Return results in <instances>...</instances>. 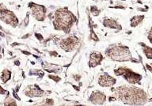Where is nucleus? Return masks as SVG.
Returning <instances> with one entry per match:
<instances>
[{
	"instance_id": "1",
	"label": "nucleus",
	"mask_w": 152,
	"mask_h": 106,
	"mask_svg": "<svg viewBox=\"0 0 152 106\" xmlns=\"http://www.w3.org/2000/svg\"><path fill=\"white\" fill-rule=\"evenodd\" d=\"M114 95L127 105H140L147 102V96L146 93L141 89L135 86H122L114 90Z\"/></svg>"
},
{
	"instance_id": "2",
	"label": "nucleus",
	"mask_w": 152,
	"mask_h": 106,
	"mask_svg": "<svg viewBox=\"0 0 152 106\" xmlns=\"http://www.w3.org/2000/svg\"><path fill=\"white\" fill-rule=\"evenodd\" d=\"M109 59L116 62H126L132 60L129 48L123 45H112L105 51Z\"/></svg>"
},
{
	"instance_id": "3",
	"label": "nucleus",
	"mask_w": 152,
	"mask_h": 106,
	"mask_svg": "<svg viewBox=\"0 0 152 106\" xmlns=\"http://www.w3.org/2000/svg\"><path fill=\"white\" fill-rule=\"evenodd\" d=\"M74 15L65 10H59L56 13L54 27L56 30H66L71 28L74 22Z\"/></svg>"
},
{
	"instance_id": "4",
	"label": "nucleus",
	"mask_w": 152,
	"mask_h": 106,
	"mask_svg": "<svg viewBox=\"0 0 152 106\" xmlns=\"http://www.w3.org/2000/svg\"><path fill=\"white\" fill-rule=\"evenodd\" d=\"M114 72L116 74V75L123 77L126 81H128V83H131V84L140 83L141 79H142V76L140 75V74L135 73L130 69L124 67H119L117 70H115Z\"/></svg>"
},
{
	"instance_id": "5",
	"label": "nucleus",
	"mask_w": 152,
	"mask_h": 106,
	"mask_svg": "<svg viewBox=\"0 0 152 106\" xmlns=\"http://www.w3.org/2000/svg\"><path fill=\"white\" fill-rule=\"evenodd\" d=\"M1 19L6 24L10 25L13 27H16L18 25V20L17 18L16 15L14 12L10 11L9 10L1 9Z\"/></svg>"
},
{
	"instance_id": "6",
	"label": "nucleus",
	"mask_w": 152,
	"mask_h": 106,
	"mask_svg": "<svg viewBox=\"0 0 152 106\" xmlns=\"http://www.w3.org/2000/svg\"><path fill=\"white\" fill-rule=\"evenodd\" d=\"M32 7V14L37 21H42L45 19V14H46V8L44 6L37 5L35 3H31Z\"/></svg>"
},
{
	"instance_id": "7",
	"label": "nucleus",
	"mask_w": 152,
	"mask_h": 106,
	"mask_svg": "<svg viewBox=\"0 0 152 106\" xmlns=\"http://www.w3.org/2000/svg\"><path fill=\"white\" fill-rule=\"evenodd\" d=\"M78 38L75 37H69L65 38L60 42V48L62 49L65 50L66 52H71L75 49L76 45L78 44Z\"/></svg>"
},
{
	"instance_id": "8",
	"label": "nucleus",
	"mask_w": 152,
	"mask_h": 106,
	"mask_svg": "<svg viewBox=\"0 0 152 106\" xmlns=\"http://www.w3.org/2000/svg\"><path fill=\"white\" fill-rule=\"evenodd\" d=\"M24 94L29 97H40L45 94V91H43L37 86H28L24 90Z\"/></svg>"
},
{
	"instance_id": "9",
	"label": "nucleus",
	"mask_w": 152,
	"mask_h": 106,
	"mask_svg": "<svg viewBox=\"0 0 152 106\" xmlns=\"http://www.w3.org/2000/svg\"><path fill=\"white\" fill-rule=\"evenodd\" d=\"M116 83V79L113 77L109 75L108 74L104 73V75L100 76L98 79V84L102 87H111Z\"/></svg>"
},
{
	"instance_id": "10",
	"label": "nucleus",
	"mask_w": 152,
	"mask_h": 106,
	"mask_svg": "<svg viewBox=\"0 0 152 106\" xmlns=\"http://www.w3.org/2000/svg\"><path fill=\"white\" fill-rule=\"evenodd\" d=\"M106 101V96L101 91H94L90 97V102L94 105H102Z\"/></svg>"
},
{
	"instance_id": "11",
	"label": "nucleus",
	"mask_w": 152,
	"mask_h": 106,
	"mask_svg": "<svg viewBox=\"0 0 152 106\" xmlns=\"http://www.w3.org/2000/svg\"><path fill=\"white\" fill-rule=\"evenodd\" d=\"M102 59H103V56H102V53H100L98 52H94L90 54V67H95L97 65H99L102 63Z\"/></svg>"
},
{
	"instance_id": "12",
	"label": "nucleus",
	"mask_w": 152,
	"mask_h": 106,
	"mask_svg": "<svg viewBox=\"0 0 152 106\" xmlns=\"http://www.w3.org/2000/svg\"><path fill=\"white\" fill-rule=\"evenodd\" d=\"M103 25H104V27H106V28L115 29H118V30H120V29H122L121 25H119L115 20L111 18L104 19V21H103Z\"/></svg>"
},
{
	"instance_id": "13",
	"label": "nucleus",
	"mask_w": 152,
	"mask_h": 106,
	"mask_svg": "<svg viewBox=\"0 0 152 106\" xmlns=\"http://www.w3.org/2000/svg\"><path fill=\"white\" fill-rule=\"evenodd\" d=\"M143 19H144L143 15H138V16L133 17L131 19V26L135 28L142 22Z\"/></svg>"
},
{
	"instance_id": "14",
	"label": "nucleus",
	"mask_w": 152,
	"mask_h": 106,
	"mask_svg": "<svg viewBox=\"0 0 152 106\" xmlns=\"http://www.w3.org/2000/svg\"><path fill=\"white\" fill-rule=\"evenodd\" d=\"M141 45V47H142V52L144 53V55L146 56L147 59H152V48L149 47V46H147V45H145V44H140Z\"/></svg>"
},
{
	"instance_id": "15",
	"label": "nucleus",
	"mask_w": 152,
	"mask_h": 106,
	"mask_svg": "<svg viewBox=\"0 0 152 106\" xmlns=\"http://www.w3.org/2000/svg\"><path fill=\"white\" fill-rule=\"evenodd\" d=\"M10 77H11V72L7 70V69H5L4 71L2 72V75H1V79H2V82L3 83H7L10 79Z\"/></svg>"
},
{
	"instance_id": "16",
	"label": "nucleus",
	"mask_w": 152,
	"mask_h": 106,
	"mask_svg": "<svg viewBox=\"0 0 152 106\" xmlns=\"http://www.w3.org/2000/svg\"><path fill=\"white\" fill-rule=\"evenodd\" d=\"M4 105H17V103L13 98L6 97V99H5L4 102Z\"/></svg>"
},
{
	"instance_id": "17",
	"label": "nucleus",
	"mask_w": 152,
	"mask_h": 106,
	"mask_svg": "<svg viewBox=\"0 0 152 106\" xmlns=\"http://www.w3.org/2000/svg\"><path fill=\"white\" fill-rule=\"evenodd\" d=\"M97 7H95V6H93V7H91V8H90V11H91V13H92L94 15H95V16H97L98 14H99V13H97V12H96V10H97Z\"/></svg>"
},
{
	"instance_id": "18",
	"label": "nucleus",
	"mask_w": 152,
	"mask_h": 106,
	"mask_svg": "<svg viewBox=\"0 0 152 106\" xmlns=\"http://www.w3.org/2000/svg\"><path fill=\"white\" fill-rule=\"evenodd\" d=\"M147 38H148L150 43H151L152 44V27L151 29V30L149 31V33H148V37H147Z\"/></svg>"
},
{
	"instance_id": "19",
	"label": "nucleus",
	"mask_w": 152,
	"mask_h": 106,
	"mask_svg": "<svg viewBox=\"0 0 152 106\" xmlns=\"http://www.w3.org/2000/svg\"><path fill=\"white\" fill-rule=\"evenodd\" d=\"M49 78L53 79L55 82H59L60 81V78H59L58 76H53V75H49Z\"/></svg>"
},
{
	"instance_id": "20",
	"label": "nucleus",
	"mask_w": 152,
	"mask_h": 106,
	"mask_svg": "<svg viewBox=\"0 0 152 106\" xmlns=\"http://www.w3.org/2000/svg\"><path fill=\"white\" fill-rule=\"evenodd\" d=\"M54 104V102L52 101V99H47L46 100V102H45V105H53Z\"/></svg>"
}]
</instances>
